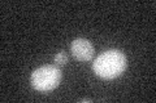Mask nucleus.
I'll return each instance as SVG.
<instances>
[{
	"label": "nucleus",
	"instance_id": "nucleus-2",
	"mask_svg": "<svg viewBox=\"0 0 156 103\" xmlns=\"http://www.w3.org/2000/svg\"><path fill=\"white\" fill-rule=\"evenodd\" d=\"M61 71L56 66H42L37 68L31 75V84L39 92L52 90L60 84Z\"/></svg>",
	"mask_w": 156,
	"mask_h": 103
},
{
	"label": "nucleus",
	"instance_id": "nucleus-4",
	"mask_svg": "<svg viewBox=\"0 0 156 103\" xmlns=\"http://www.w3.org/2000/svg\"><path fill=\"white\" fill-rule=\"evenodd\" d=\"M66 61H68V56L64 52H60L55 56V62L57 63V65H65Z\"/></svg>",
	"mask_w": 156,
	"mask_h": 103
},
{
	"label": "nucleus",
	"instance_id": "nucleus-3",
	"mask_svg": "<svg viewBox=\"0 0 156 103\" xmlns=\"http://www.w3.org/2000/svg\"><path fill=\"white\" fill-rule=\"evenodd\" d=\"M70 52L78 61H90L94 56V47L86 39H76L70 45Z\"/></svg>",
	"mask_w": 156,
	"mask_h": 103
},
{
	"label": "nucleus",
	"instance_id": "nucleus-1",
	"mask_svg": "<svg viewBox=\"0 0 156 103\" xmlns=\"http://www.w3.org/2000/svg\"><path fill=\"white\" fill-rule=\"evenodd\" d=\"M94 71L103 79H115L126 68V58L120 50H107L94 61Z\"/></svg>",
	"mask_w": 156,
	"mask_h": 103
}]
</instances>
